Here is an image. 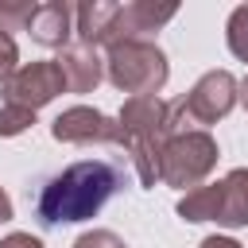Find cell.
<instances>
[{"label":"cell","mask_w":248,"mask_h":248,"mask_svg":"<svg viewBox=\"0 0 248 248\" xmlns=\"http://www.w3.org/2000/svg\"><path fill=\"white\" fill-rule=\"evenodd\" d=\"M198 248H244L240 240H232V236H205Z\"/></svg>","instance_id":"cell-20"},{"label":"cell","mask_w":248,"mask_h":248,"mask_svg":"<svg viewBox=\"0 0 248 248\" xmlns=\"http://www.w3.org/2000/svg\"><path fill=\"white\" fill-rule=\"evenodd\" d=\"M50 136L58 143H120V124L101 108L74 105V108L54 116Z\"/></svg>","instance_id":"cell-7"},{"label":"cell","mask_w":248,"mask_h":248,"mask_svg":"<svg viewBox=\"0 0 248 248\" xmlns=\"http://www.w3.org/2000/svg\"><path fill=\"white\" fill-rule=\"evenodd\" d=\"M174 209H178V217L190 221V225H198V221H213V213H217V186L209 182V186L186 190V194L178 198Z\"/></svg>","instance_id":"cell-13"},{"label":"cell","mask_w":248,"mask_h":248,"mask_svg":"<svg viewBox=\"0 0 248 248\" xmlns=\"http://www.w3.org/2000/svg\"><path fill=\"white\" fill-rule=\"evenodd\" d=\"M213 186H217V213H213V221L225 225V229L248 225V167L229 170Z\"/></svg>","instance_id":"cell-11"},{"label":"cell","mask_w":248,"mask_h":248,"mask_svg":"<svg viewBox=\"0 0 248 248\" xmlns=\"http://www.w3.org/2000/svg\"><path fill=\"white\" fill-rule=\"evenodd\" d=\"M120 124V147L136 170L140 186L159 182V155L167 140L178 132V105L163 97H128L116 112Z\"/></svg>","instance_id":"cell-2"},{"label":"cell","mask_w":248,"mask_h":248,"mask_svg":"<svg viewBox=\"0 0 248 248\" xmlns=\"http://www.w3.org/2000/svg\"><path fill=\"white\" fill-rule=\"evenodd\" d=\"M105 78L132 97H159L170 78L167 54L151 39H124L105 50Z\"/></svg>","instance_id":"cell-3"},{"label":"cell","mask_w":248,"mask_h":248,"mask_svg":"<svg viewBox=\"0 0 248 248\" xmlns=\"http://www.w3.org/2000/svg\"><path fill=\"white\" fill-rule=\"evenodd\" d=\"M19 70V50H16V39L0 31V85Z\"/></svg>","instance_id":"cell-18"},{"label":"cell","mask_w":248,"mask_h":248,"mask_svg":"<svg viewBox=\"0 0 248 248\" xmlns=\"http://www.w3.org/2000/svg\"><path fill=\"white\" fill-rule=\"evenodd\" d=\"M58 93H66V78L58 70L54 58L46 62H23L8 81H4V105H19L39 112L43 105H50Z\"/></svg>","instance_id":"cell-6"},{"label":"cell","mask_w":248,"mask_h":248,"mask_svg":"<svg viewBox=\"0 0 248 248\" xmlns=\"http://www.w3.org/2000/svg\"><path fill=\"white\" fill-rule=\"evenodd\" d=\"M221 151L217 140L205 128H190V132H174L159 155V182L174 186V190H198L209 170L217 167Z\"/></svg>","instance_id":"cell-4"},{"label":"cell","mask_w":248,"mask_h":248,"mask_svg":"<svg viewBox=\"0 0 248 248\" xmlns=\"http://www.w3.org/2000/svg\"><path fill=\"white\" fill-rule=\"evenodd\" d=\"M27 31H31V39L39 46L66 50L70 35H78V4H70V0H46V4H39Z\"/></svg>","instance_id":"cell-8"},{"label":"cell","mask_w":248,"mask_h":248,"mask_svg":"<svg viewBox=\"0 0 248 248\" xmlns=\"http://www.w3.org/2000/svg\"><path fill=\"white\" fill-rule=\"evenodd\" d=\"M225 39H229V50L240 62H248V4H236L232 8L229 23H225Z\"/></svg>","instance_id":"cell-15"},{"label":"cell","mask_w":248,"mask_h":248,"mask_svg":"<svg viewBox=\"0 0 248 248\" xmlns=\"http://www.w3.org/2000/svg\"><path fill=\"white\" fill-rule=\"evenodd\" d=\"M236 97H240V81L229 70H209L194 81V89L182 101H174L178 105V124H202V128L217 124L221 116L232 112Z\"/></svg>","instance_id":"cell-5"},{"label":"cell","mask_w":248,"mask_h":248,"mask_svg":"<svg viewBox=\"0 0 248 248\" xmlns=\"http://www.w3.org/2000/svg\"><path fill=\"white\" fill-rule=\"evenodd\" d=\"M54 62H58L70 93H93L101 85V78H105V58L97 54V46H85V43L66 46Z\"/></svg>","instance_id":"cell-10"},{"label":"cell","mask_w":248,"mask_h":248,"mask_svg":"<svg viewBox=\"0 0 248 248\" xmlns=\"http://www.w3.org/2000/svg\"><path fill=\"white\" fill-rule=\"evenodd\" d=\"M35 8L31 0H0V31L12 35V31H27L31 19H35Z\"/></svg>","instance_id":"cell-14"},{"label":"cell","mask_w":248,"mask_h":248,"mask_svg":"<svg viewBox=\"0 0 248 248\" xmlns=\"http://www.w3.org/2000/svg\"><path fill=\"white\" fill-rule=\"evenodd\" d=\"M174 16H178V4H155V0H132V4H120L112 43H124V39H147L151 31H159L163 23H170Z\"/></svg>","instance_id":"cell-9"},{"label":"cell","mask_w":248,"mask_h":248,"mask_svg":"<svg viewBox=\"0 0 248 248\" xmlns=\"http://www.w3.org/2000/svg\"><path fill=\"white\" fill-rule=\"evenodd\" d=\"M74 248H128L112 229H89V232H81L78 240H74Z\"/></svg>","instance_id":"cell-17"},{"label":"cell","mask_w":248,"mask_h":248,"mask_svg":"<svg viewBox=\"0 0 248 248\" xmlns=\"http://www.w3.org/2000/svg\"><path fill=\"white\" fill-rule=\"evenodd\" d=\"M35 124V112L31 108H19V105H0V140L8 136H19Z\"/></svg>","instance_id":"cell-16"},{"label":"cell","mask_w":248,"mask_h":248,"mask_svg":"<svg viewBox=\"0 0 248 248\" xmlns=\"http://www.w3.org/2000/svg\"><path fill=\"white\" fill-rule=\"evenodd\" d=\"M116 12L120 4L112 0H85L78 4V39L85 46H112V31H116Z\"/></svg>","instance_id":"cell-12"},{"label":"cell","mask_w":248,"mask_h":248,"mask_svg":"<svg viewBox=\"0 0 248 248\" xmlns=\"http://www.w3.org/2000/svg\"><path fill=\"white\" fill-rule=\"evenodd\" d=\"M240 101H244V108H248V78L240 81Z\"/></svg>","instance_id":"cell-22"},{"label":"cell","mask_w":248,"mask_h":248,"mask_svg":"<svg viewBox=\"0 0 248 248\" xmlns=\"http://www.w3.org/2000/svg\"><path fill=\"white\" fill-rule=\"evenodd\" d=\"M0 248H43V240L31 236V232H8V236L0 240Z\"/></svg>","instance_id":"cell-19"},{"label":"cell","mask_w":248,"mask_h":248,"mask_svg":"<svg viewBox=\"0 0 248 248\" xmlns=\"http://www.w3.org/2000/svg\"><path fill=\"white\" fill-rule=\"evenodd\" d=\"M124 186V170L108 159H81L50 174L35 194L39 225H74L101 213V205Z\"/></svg>","instance_id":"cell-1"},{"label":"cell","mask_w":248,"mask_h":248,"mask_svg":"<svg viewBox=\"0 0 248 248\" xmlns=\"http://www.w3.org/2000/svg\"><path fill=\"white\" fill-rule=\"evenodd\" d=\"M4 221H12V198H8V190L0 186V225Z\"/></svg>","instance_id":"cell-21"}]
</instances>
